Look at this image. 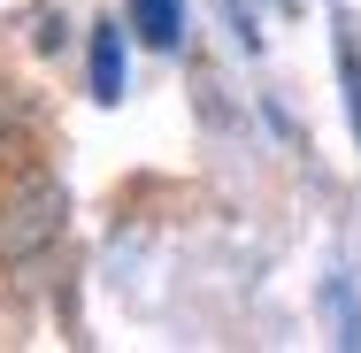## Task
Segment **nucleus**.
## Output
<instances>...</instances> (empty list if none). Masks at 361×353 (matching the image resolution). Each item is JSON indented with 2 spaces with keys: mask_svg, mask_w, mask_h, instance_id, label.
<instances>
[{
  "mask_svg": "<svg viewBox=\"0 0 361 353\" xmlns=\"http://www.w3.org/2000/svg\"><path fill=\"white\" fill-rule=\"evenodd\" d=\"M62 223H70V200H62V185H47V177L16 185V192L0 200V269H23V261H39V254L62 238Z\"/></svg>",
  "mask_w": 361,
  "mask_h": 353,
  "instance_id": "f257e3e1",
  "label": "nucleus"
},
{
  "mask_svg": "<svg viewBox=\"0 0 361 353\" xmlns=\"http://www.w3.org/2000/svg\"><path fill=\"white\" fill-rule=\"evenodd\" d=\"M92 100H123V31L116 23L92 31Z\"/></svg>",
  "mask_w": 361,
  "mask_h": 353,
  "instance_id": "f03ea898",
  "label": "nucleus"
},
{
  "mask_svg": "<svg viewBox=\"0 0 361 353\" xmlns=\"http://www.w3.org/2000/svg\"><path fill=\"white\" fill-rule=\"evenodd\" d=\"M131 23H139L154 47H177V39H185V16H177V0H131Z\"/></svg>",
  "mask_w": 361,
  "mask_h": 353,
  "instance_id": "7ed1b4c3",
  "label": "nucleus"
},
{
  "mask_svg": "<svg viewBox=\"0 0 361 353\" xmlns=\"http://www.w3.org/2000/svg\"><path fill=\"white\" fill-rule=\"evenodd\" d=\"M338 77H346V108H354V139H361V77H354V54H338Z\"/></svg>",
  "mask_w": 361,
  "mask_h": 353,
  "instance_id": "20e7f679",
  "label": "nucleus"
}]
</instances>
